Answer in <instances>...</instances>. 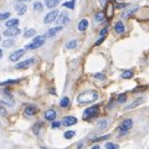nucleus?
I'll list each match as a JSON object with an SVG mask.
<instances>
[{
    "label": "nucleus",
    "mask_w": 149,
    "mask_h": 149,
    "mask_svg": "<svg viewBox=\"0 0 149 149\" xmlns=\"http://www.w3.org/2000/svg\"><path fill=\"white\" fill-rule=\"evenodd\" d=\"M10 17V13H1L0 14V21L1 20H8Z\"/></svg>",
    "instance_id": "nucleus-31"
},
{
    "label": "nucleus",
    "mask_w": 149,
    "mask_h": 149,
    "mask_svg": "<svg viewBox=\"0 0 149 149\" xmlns=\"http://www.w3.org/2000/svg\"><path fill=\"white\" fill-rule=\"evenodd\" d=\"M35 34H36V31H35L34 29H29V30H26V31H25L24 36H25V37H31V36H34Z\"/></svg>",
    "instance_id": "nucleus-26"
},
{
    "label": "nucleus",
    "mask_w": 149,
    "mask_h": 149,
    "mask_svg": "<svg viewBox=\"0 0 149 149\" xmlns=\"http://www.w3.org/2000/svg\"><path fill=\"white\" fill-rule=\"evenodd\" d=\"M15 82H19V80H10V81L1 82V86H5V85H11V83H15Z\"/></svg>",
    "instance_id": "nucleus-34"
},
{
    "label": "nucleus",
    "mask_w": 149,
    "mask_h": 149,
    "mask_svg": "<svg viewBox=\"0 0 149 149\" xmlns=\"http://www.w3.org/2000/svg\"><path fill=\"white\" fill-rule=\"evenodd\" d=\"M77 123V118L76 117H72V116H67V117H65L63 120H62V123L63 125H66V127H70V125H73V124H76Z\"/></svg>",
    "instance_id": "nucleus-9"
},
{
    "label": "nucleus",
    "mask_w": 149,
    "mask_h": 149,
    "mask_svg": "<svg viewBox=\"0 0 149 149\" xmlns=\"http://www.w3.org/2000/svg\"><path fill=\"white\" fill-rule=\"evenodd\" d=\"M58 127H61V123L60 122H54L52 120V128H58Z\"/></svg>",
    "instance_id": "nucleus-37"
},
{
    "label": "nucleus",
    "mask_w": 149,
    "mask_h": 149,
    "mask_svg": "<svg viewBox=\"0 0 149 149\" xmlns=\"http://www.w3.org/2000/svg\"><path fill=\"white\" fill-rule=\"evenodd\" d=\"M15 45V41L14 40H5V41H3V46L4 47H11V46H14Z\"/></svg>",
    "instance_id": "nucleus-21"
},
{
    "label": "nucleus",
    "mask_w": 149,
    "mask_h": 149,
    "mask_svg": "<svg viewBox=\"0 0 149 149\" xmlns=\"http://www.w3.org/2000/svg\"><path fill=\"white\" fill-rule=\"evenodd\" d=\"M133 76V72L130 71V70H127V71H123L122 73V78H130Z\"/></svg>",
    "instance_id": "nucleus-25"
},
{
    "label": "nucleus",
    "mask_w": 149,
    "mask_h": 149,
    "mask_svg": "<svg viewBox=\"0 0 149 149\" xmlns=\"http://www.w3.org/2000/svg\"><path fill=\"white\" fill-rule=\"evenodd\" d=\"M20 34V29L16 26H11V27H8V30L4 31V35L8 36V37H14Z\"/></svg>",
    "instance_id": "nucleus-7"
},
{
    "label": "nucleus",
    "mask_w": 149,
    "mask_h": 149,
    "mask_svg": "<svg viewBox=\"0 0 149 149\" xmlns=\"http://www.w3.org/2000/svg\"><path fill=\"white\" fill-rule=\"evenodd\" d=\"M45 39L46 36L45 35H40V36H36L34 40H32V42L27 44L26 45V50H35V49H40L41 46L45 44Z\"/></svg>",
    "instance_id": "nucleus-2"
},
{
    "label": "nucleus",
    "mask_w": 149,
    "mask_h": 149,
    "mask_svg": "<svg viewBox=\"0 0 149 149\" xmlns=\"http://www.w3.org/2000/svg\"><path fill=\"white\" fill-rule=\"evenodd\" d=\"M60 3H61V0H45V5L47 8H50V9L57 6Z\"/></svg>",
    "instance_id": "nucleus-15"
},
{
    "label": "nucleus",
    "mask_w": 149,
    "mask_h": 149,
    "mask_svg": "<svg viewBox=\"0 0 149 149\" xmlns=\"http://www.w3.org/2000/svg\"><path fill=\"white\" fill-rule=\"evenodd\" d=\"M63 6H65V8L71 9V10H73V9H74V0H70V1L65 3V4H63Z\"/></svg>",
    "instance_id": "nucleus-24"
},
{
    "label": "nucleus",
    "mask_w": 149,
    "mask_h": 149,
    "mask_svg": "<svg viewBox=\"0 0 149 149\" xmlns=\"http://www.w3.org/2000/svg\"><path fill=\"white\" fill-rule=\"evenodd\" d=\"M117 1H118V0H117Z\"/></svg>",
    "instance_id": "nucleus-45"
},
{
    "label": "nucleus",
    "mask_w": 149,
    "mask_h": 149,
    "mask_svg": "<svg viewBox=\"0 0 149 149\" xmlns=\"http://www.w3.org/2000/svg\"><path fill=\"white\" fill-rule=\"evenodd\" d=\"M39 127H40V124H36L35 127H34V133L35 134H37V132H39V130H37V128H39Z\"/></svg>",
    "instance_id": "nucleus-40"
},
{
    "label": "nucleus",
    "mask_w": 149,
    "mask_h": 149,
    "mask_svg": "<svg viewBox=\"0 0 149 149\" xmlns=\"http://www.w3.org/2000/svg\"><path fill=\"white\" fill-rule=\"evenodd\" d=\"M106 148L107 149H118L119 148V146L118 144H114V143H106Z\"/></svg>",
    "instance_id": "nucleus-28"
},
{
    "label": "nucleus",
    "mask_w": 149,
    "mask_h": 149,
    "mask_svg": "<svg viewBox=\"0 0 149 149\" xmlns=\"http://www.w3.org/2000/svg\"><path fill=\"white\" fill-rule=\"evenodd\" d=\"M114 31L117 32V34H122V32L124 31V24H123L122 21L116 22V25H114Z\"/></svg>",
    "instance_id": "nucleus-16"
},
{
    "label": "nucleus",
    "mask_w": 149,
    "mask_h": 149,
    "mask_svg": "<svg viewBox=\"0 0 149 149\" xmlns=\"http://www.w3.org/2000/svg\"><path fill=\"white\" fill-rule=\"evenodd\" d=\"M106 3H107V0H100V4H101V6H102V8H104V6H106Z\"/></svg>",
    "instance_id": "nucleus-39"
},
{
    "label": "nucleus",
    "mask_w": 149,
    "mask_h": 149,
    "mask_svg": "<svg viewBox=\"0 0 149 149\" xmlns=\"http://www.w3.org/2000/svg\"><path fill=\"white\" fill-rule=\"evenodd\" d=\"M103 40H104V36H101V39H100L98 41H97L96 45H100V44H102V42H103Z\"/></svg>",
    "instance_id": "nucleus-38"
},
{
    "label": "nucleus",
    "mask_w": 149,
    "mask_h": 149,
    "mask_svg": "<svg viewBox=\"0 0 149 149\" xmlns=\"http://www.w3.org/2000/svg\"><path fill=\"white\" fill-rule=\"evenodd\" d=\"M68 16L66 15V14H60V17L57 19L56 17V21H57V24L58 25H61V26H63V25H66L67 22H68Z\"/></svg>",
    "instance_id": "nucleus-11"
},
{
    "label": "nucleus",
    "mask_w": 149,
    "mask_h": 149,
    "mask_svg": "<svg viewBox=\"0 0 149 149\" xmlns=\"http://www.w3.org/2000/svg\"><path fill=\"white\" fill-rule=\"evenodd\" d=\"M98 111H100V106L98 104L92 106V107H90V108L85 109V112H83V119L88 120V119H91L93 117H96L97 113H98Z\"/></svg>",
    "instance_id": "nucleus-3"
},
{
    "label": "nucleus",
    "mask_w": 149,
    "mask_h": 149,
    "mask_svg": "<svg viewBox=\"0 0 149 149\" xmlns=\"http://www.w3.org/2000/svg\"><path fill=\"white\" fill-rule=\"evenodd\" d=\"M17 24H19V20H17V19H11V20H8V21H6V26H8V27L16 26Z\"/></svg>",
    "instance_id": "nucleus-22"
},
{
    "label": "nucleus",
    "mask_w": 149,
    "mask_h": 149,
    "mask_svg": "<svg viewBox=\"0 0 149 149\" xmlns=\"http://www.w3.org/2000/svg\"><path fill=\"white\" fill-rule=\"evenodd\" d=\"M25 54V50L24 49H20V50H16V51H14L13 54H10V56H9V60L10 61H19V60L21 58V56H24Z\"/></svg>",
    "instance_id": "nucleus-6"
},
{
    "label": "nucleus",
    "mask_w": 149,
    "mask_h": 149,
    "mask_svg": "<svg viewBox=\"0 0 149 149\" xmlns=\"http://www.w3.org/2000/svg\"><path fill=\"white\" fill-rule=\"evenodd\" d=\"M109 136H104V137H101V138H96V139H93V142H101V141H104V139H107Z\"/></svg>",
    "instance_id": "nucleus-36"
},
{
    "label": "nucleus",
    "mask_w": 149,
    "mask_h": 149,
    "mask_svg": "<svg viewBox=\"0 0 149 149\" xmlns=\"http://www.w3.org/2000/svg\"><path fill=\"white\" fill-rule=\"evenodd\" d=\"M3 57V50H0V58Z\"/></svg>",
    "instance_id": "nucleus-43"
},
{
    "label": "nucleus",
    "mask_w": 149,
    "mask_h": 149,
    "mask_svg": "<svg viewBox=\"0 0 149 149\" xmlns=\"http://www.w3.org/2000/svg\"><path fill=\"white\" fill-rule=\"evenodd\" d=\"M70 104V100L68 97H63V98L61 100V102H60V106L62 107V108H65V107H67Z\"/></svg>",
    "instance_id": "nucleus-23"
},
{
    "label": "nucleus",
    "mask_w": 149,
    "mask_h": 149,
    "mask_svg": "<svg viewBox=\"0 0 149 149\" xmlns=\"http://www.w3.org/2000/svg\"><path fill=\"white\" fill-rule=\"evenodd\" d=\"M144 102V98H138V100H136L134 102H132L128 107H127V109H132V108H134V107H137V106H139V104H142Z\"/></svg>",
    "instance_id": "nucleus-19"
},
{
    "label": "nucleus",
    "mask_w": 149,
    "mask_h": 149,
    "mask_svg": "<svg viewBox=\"0 0 149 149\" xmlns=\"http://www.w3.org/2000/svg\"><path fill=\"white\" fill-rule=\"evenodd\" d=\"M36 113V107L35 106H27L25 108V114L26 116H34Z\"/></svg>",
    "instance_id": "nucleus-17"
},
{
    "label": "nucleus",
    "mask_w": 149,
    "mask_h": 149,
    "mask_svg": "<svg viewBox=\"0 0 149 149\" xmlns=\"http://www.w3.org/2000/svg\"><path fill=\"white\" fill-rule=\"evenodd\" d=\"M125 100H127V95H124V93H123V95L118 96V102H119V103H124Z\"/></svg>",
    "instance_id": "nucleus-33"
},
{
    "label": "nucleus",
    "mask_w": 149,
    "mask_h": 149,
    "mask_svg": "<svg viewBox=\"0 0 149 149\" xmlns=\"http://www.w3.org/2000/svg\"><path fill=\"white\" fill-rule=\"evenodd\" d=\"M106 127H107V120H106V119L101 120V122L98 123V128H100V130H104Z\"/></svg>",
    "instance_id": "nucleus-30"
},
{
    "label": "nucleus",
    "mask_w": 149,
    "mask_h": 149,
    "mask_svg": "<svg viewBox=\"0 0 149 149\" xmlns=\"http://www.w3.org/2000/svg\"><path fill=\"white\" fill-rule=\"evenodd\" d=\"M98 100V93L95 91H86L82 92L81 95H78L77 97V102L80 104H85V103H90V102H93Z\"/></svg>",
    "instance_id": "nucleus-1"
},
{
    "label": "nucleus",
    "mask_w": 149,
    "mask_h": 149,
    "mask_svg": "<svg viewBox=\"0 0 149 149\" xmlns=\"http://www.w3.org/2000/svg\"><path fill=\"white\" fill-rule=\"evenodd\" d=\"M77 40H70L68 42H66V49H68V50H71V49H74L77 46Z\"/></svg>",
    "instance_id": "nucleus-20"
},
{
    "label": "nucleus",
    "mask_w": 149,
    "mask_h": 149,
    "mask_svg": "<svg viewBox=\"0 0 149 149\" xmlns=\"http://www.w3.org/2000/svg\"><path fill=\"white\" fill-rule=\"evenodd\" d=\"M106 34H107V29H102V31H101V36H106Z\"/></svg>",
    "instance_id": "nucleus-41"
},
{
    "label": "nucleus",
    "mask_w": 149,
    "mask_h": 149,
    "mask_svg": "<svg viewBox=\"0 0 149 149\" xmlns=\"http://www.w3.org/2000/svg\"><path fill=\"white\" fill-rule=\"evenodd\" d=\"M32 63H34V58H27V60H24V61L16 63L15 65V68L16 70H25L27 67H30Z\"/></svg>",
    "instance_id": "nucleus-5"
},
{
    "label": "nucleus",
    "mask_w": 149,
    "mask_h": 149,
    "mask_svg": "<svg viewBox=\"0 0 149 149\" xmlns=\"http://www.w3.org/2000/svg\"><path fill=\"white\" fill-rule=\"evenodd\" d=\"M63 137L66 138V139H70V138H72V137H74V132H73V130H67V132H65Z\"/></svg>",
    "instance_id": "nucleus-29"
},
{
    "label": "nucleus",
    "mask_w": 149,
    "mask_h": 149,
    "mask_svg": "<svg viewBox=\"0 0 149 149\" xmlns=\"http://www.w3.org/2000/svg\"><path fill=\"white\" fill-rule=\"evenodd\" d=\"M132 127H133V120L130 119V118H127V119H124L123 122L119 124V128H118V129H119L122 133H127Z\"/></svg>",
    "instance_id": "nucleus-4"
},
{
    "label": "nucleus",
    "mask_w": 149,
    "mask_h": 149,
    "mask_svg": "<svg viewBox=\"0 0 149 149\" xmlns=\"http://www.w3.org/2000/svg\"><path fill=\"white\" fill-rule=\"evenodd\" d=\"M136 10H137V9H132V10L123 11V13H122V16H123V17H128V16H130V15H132L133 13H136Z\"/></svg>",
    "instance_id": "nucleus-27"
},
{
    "label": "nucleus",
    "mask_w": 149,
    "mask_h": 149,
    "mask_svg": "<svg viewBox=\"0 0 149 149\" xmlns=\"http://www.w3.org/2000/svg\"><path fill=\"white\" fill-rule=\"evenodd\" d=\"M58 16V10H52V11H50L47 15L45 16V20L44 22L45 24H50V22H52L56 20V17Z\"/></svg>",
    "instance_id": "nucleus-8"
},
{
    "label": "nucleus",
    "mask_w": 149,
    "mask_h": 149,
    "mask_svg": "<svg viewBox=\"0 0 149 149\" xmlns=\"http://www.w3.org/2000/svg\"><path fill=\"white\" fill-rule=\"evenodd\" d=\"M15 10H16V13L19 14V15H24V14L26 13V10H27V6L24 3H17L15 5Z\"/></svg>",
    "instance_id": "nucleus-10"
},
{
    "label": "nucleus",
    "mask_w": 149,
    "mask_h": 149,
    "mask_svg": "<svg viewBox=\"0 0 149 149\" xmlns=\"http://www.w3.org/2000/svg\"><path fill=\"white\" fill-rule=\"evenodd\" d=\"M34 9L36 11H41V10H42V4H41L40 1H36L34 4Z\"/></svg>",
    "instance_id": "nucleus-32"
},
{
    "label": "nucleus",
    "mask_w": 149,
    "mask_h": 149,
    "mask_svg": "<svg viewBox=\"0 0 149 149\" xmlns=\"http://www.w3.org/2000/svg\"><path fill=\"white\" fill-rule=\"evenodd\" d=\"M55 118H56V112L54 109H47L45 112V119L52 122V120H55Z\"/></svg>",
    "instance_id": "nucleus-12"
},
{
    "label": "nucleus",
    "mask_w": 149,
    "mask_h": 149,
    "mask_svg": "<svg viewBox=\"0 0 149 149\" xmlns=\"http://www.w3.org/2000/svg\"><path fill=\"white\" fill-rule=\"evenodd\" d=\"M87 26H88V20H87V19H82V20L80 21V22H78V31H85L86 29H87Z\"/></svg>",
    "instance_id": "nucleus-14"
},
{
    "label": "nucleus",
    "mask_w": 149,
    "mask_h": 149,
    "mask_svg": "<svg viewBox=\"0 0 149 149\" xmlns=\"http://www.w3.org/2000/svg\"><path fill=\"white\" fill-rule=\"evenodd\" d=\"M104 13L103 11H98V13H96V15H95V20L97 22H102V21H104Z\"/></svg>",
    "instance_id": "nucleus-18"
},
{
    "label": "nucleus",
    "mask_w": 149,
    "mask_h": 149,
    "mask_svg": "<svg viewBox=\"0 0 149 149\" xmlns=\"http://www.w3.org/2000/svg\"><path fill=\"white\" fill-rule=\"evenodd\" d=\"M62 30V26L61 25H57V26H55V27H52V29H50L49 31H47V35L49 37H52V36H55L56 34H57V32H60Z\"/></svg>",
    "instance_id": "nucleus-13"
},
{
    "label": "nucleus",
    "mask_w": 149,
    "mask_h": 149,
    "mask_svg": "<svg viewBox=\"0 0 149 149\" xmlns=\"http://www.w3.org/2000/svg\"><path fill=\"white\" fill-rule=\"evenodd\" d=\"M25 1H30V0H17V3H25Z\"/></svg>",
    "instance_id": "nucleus-42"
},
{
    "label": "nucleus",
    "mask_w": 149,
    "mask_h": 149,
    "mask_svg": "<svg viewBox=\"0 0 149 149\" xmlns=\"http://www.w3.org/2000/svg\"><path fill=\"white\" fill-rule=\"evenodd\" d=\"M95 77L96 78H101V80H106V76H104V74H102V73H96Z\"/></svg>",
    "instance_id": "nucleus-35"
},
{
    "label": "nucleus",
    "mask_w": 149,
    "mask_h": 149,
    "mask_svg": "<svg viewBox=\"0 0 149 149\" xmlns=\"http://www.w3.org/2000/svg\"><path fill=\"white\" fill-rule=\"evenodd\" d=\"M0 40H1V36H0Z\"/></svg>",
    "instance_id": "nucleus-44"
}]
</instances>
